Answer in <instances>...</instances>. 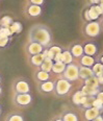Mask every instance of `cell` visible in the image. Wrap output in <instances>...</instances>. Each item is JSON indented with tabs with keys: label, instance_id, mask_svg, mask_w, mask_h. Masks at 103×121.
I'll list each match as a JSON object with an SVG mask.
<instances>
[{
	"label": "cell",
	"instance_id": "ba28073f",
	"mask_svg": "<svg viewBox=\"0 0 103 121\" xmlns=\"http://www.w3.org/2000/svg\"><path fill=\"white\" fill-rule=\"evenodd\" d=\"M45 50V47H43L41 44L37 42H32L29 41V43L26 45V52L28 55H36L39 53H42L43 51Z\"/></svg>",
	"mask_w": 103,
	"mask_h": 121
},
{
	"label": "cell",
	"instance_id": "e575fe53",
	"mask_svg": "<svg viewBox=\"0 0 103 121\" xmlns=\"http://www.w3.org/2000/svg\"><path fill=\"white\" fill-rule=\"evenodd\" d=\"M96 98L103 104V91H99L98 94L96 95Z\"/></svg>",
	"mask_w": 103,
	"mask_h": 121
},
{
	"label": "cell",
	"instance_id": "4dcf8cb0",
	"mask_svg": "<svg viewBox=\"0 0 103 121\" xmlns=\"http://www.w3.org/2000/svg\"><path fill=\"white\" fill-rule=\"evenodd\" d=\"M47 49H48L49 51H51L54 55L55 54H58V53H62V47L56 46V45H50L49 47H47Z\"/></svg>",
	"mask_w": 103,
	"mask_h": 121
},
{
	"label": "cell",
	"instance_id": "9a60e30c",
	"mask_svg": "<svg viewBox=\"0 0 103 121\" xmlns=\"http://www.w3.org/2000/svg\"><path fill=\"white\" fill-rule=\"evenodd\" d=\"M92 76H95L93 73L92 68L90 67H84V66H79V78L81 79H87Z\"/></svg>",
	"mask_w": 103,
	"mask_h": 121
},
{
	"label": "cell",
	"instance_id": "7c38bea8",
	"mask_svg": "<svg viewBox=\"0 0 103 121\" xmlns=\"http://www.w3.org/2000/svg\"><path fill=\"white\" fill-rule=\"evenodd\" d=\"M85 99H87V95H84L81 90L76 91L72 96V101L75 105H77V107H81L84 103Z\"/></svg>",
	"mask_w": 103,
	"mask_h": 121
},
{
	"label": "cell",
	"instance_id": "603a6c76",
	"mask_svg": "<svg viewBox=\"0 0 103 121\" xmlns=\"http://www.w3.org/2000/svg\"><path fill=\"white\" fill-rule=\"evenodd\" d=\"M5 121H25V120L23 114H21L19 112H12L6 116Z\"/></svg>",
	"mask_w": 103,
	"mask_h": 121
},
{
	"label": "cell",
	"instance_id": "30bf717a",
	"mask_svg": "<svg viewBox=\"0 0 103 121\" xmlns=\"http://www.w3.org/2000/svg\"><path fill=\"white\" fill-rule=\"evenodd\" d=\"M103 113V110H100V109H97L95 107H92V108H89V109H84V118L85 120L87 121H91L93 119H95L96 117H98L99 115H101Z\"/></svg>",
	"mask_w": 103,
	"mask_h": 121
},
{
	"label": "cell",
	"instance_id": "b9f144b4",
	"mask_svg": "<svg viewBox=\"0 0 103 121\" xmlns=\"http://www.w3.org/2000/svg\"><path fill=\"white\" fill-rule=\"evenodd\" d=\"M99 4H100V5H102V6H103V0H100V3H99Z\"/></svg>",
	"mask_w": 103,
	"mask_h": 121
},
{
	"label": "cell",
	"instance_id": "1f68e13d",
	"mask_svg": "<svg viewBox=\"0 0 103 121\" xmlns=\"http://www.w3.org/2000/svg\"><path fill=\"white\" fill-rule=\"evenodd\" d=\"M11 41V37L6 38H0V47H5Z\"/></svg>",
	"mask_w": 103,
	"mask_h": 121
},
{
	"label": "cell",
	"instance_id": "52a82bcc",
	"mask_svg": "<svg viewBox=\"0 0 103 121\" xmlns=\"http://www.w3.org/2000/svg\"><path fill=\"white\" fill-rule=\"evenodd\" d=\"M12 90H14V93H18V94H25V93L31 92L29 82L25 78H18L17 80H15Z\"/></svg>",
	"mask_w": 103,
	"mask_h": 121
},
{
	"label": "cell",
	"instance_id": "8d00e7d4",
	"mask_svg": "<svg viewBox=\"0 0 103 121\" xmlns=\"http://www.w3.org/2000/svg\"><path fill=\"white\" fill-rule=\"evenodd\" d=\"M91 121H103V117L101 115H99L98 117H96L95 119H93V120H91Z\"/></svg>",
	"mask_w": 103,
	"mask_h": 121
},
{
	"label": "cell",
	"instance_id": "5bb4252c",
	"mask_svg": "<svg viewBox=\"0 0 103 121\" xmlns=\"http://www.w3.org/2000/svg\"><path fill=\"white\" fill-rule=\"evenodd\" d=\"M71 52L73 57H76V59H79L83 55V46L81 44H73L71 46V48L69 50Z\"/></svg>",
	"mask_w": 103,
	"mask_h": 121
},
{
	"label": "cell",
	"instance_id": "ab89813d",
	"mask_svg": "<svg viewBox=\"0 0 103 121\" xmlns=\"http://www.w3.org/2000/svg\"><path fill=\"white\" fill-rule=\"evenodd\" d=\"M2 92H3V90H2V87H1V86H0V96H1V95H2Z\"/></svg>",
	"mask_w": 103,
	"mask_h": 121
},
{
	"label": "cell",
	"instance_id": "d4e9b609",
	"mask_svg": "<svg viewBox=\"0 0 103 121\" xmlns=\"http://www.w3.org/2000/svg\"><path fill=\"white\" fill-rule=\"evenodd\" d=\"M9 30H11L12 35L14 34H20L22 31V24L19 21H14L12 24L9 26Z\"/></svg>",
	"mask_w": 103,
	"mask_h": 121
},
{
	"label": "cell",
	"instance_id": "f1b7e54d",
	"mask_svg": "<svg viewBox=\"0 0 103 121\" xmlns=\"http://www.w3.org/2000/svg\"><path fill=\"white\" fill-rule=\"evenodd\" d=\"M96 99V96H87V99H85L84 103L81 105L82 109H89V108H92L94 105V101Z\"/></svg>",
	"mask_w": 103,
	"mask_h": 121
},
{
	"label": "cell",
	"instance_id": "277c9868",
	"mask_svg": "<svg viewBox=\"0 0 103 121\" xmlns=\"http://www.w3.org/2000/svg\"><path fill=\"white\" fill-rule=\"evenodd\" d=\"M62 75V78L67 79L70 82H76L79 78V66H77L76 64H73V63L66 65V69Z\"/></svg>",
	"mask_w": 103,
	"mask_h": 121
},
{
	"label": "cell",
	"instance_id": "74e56055",
	"mask_svg": "<svg viewBox=\"0 0 103 121\" xmlns=\"http://www.w3.org/2000/svg\"><path fill=\"white\" fill-rule=\"evenodd\" d=\"M97 78H98V82H99V85H103V74L101 76L97 77Z\"/></svg>",
	"mask_w": 103,
	"mask_h": 121
},
{
	"label": "cell",
	"instance_id": "ee69618b",
	"mask_svg": "<svg viewBox=\"0 0 103 121\" xmlns=\"http://www.w3.org/2000/svg\"><path fill=\"white\" fill-rule=\"evenodd\" d=\"M0 82H1V76H0Z\"/></svg>",
	"mask_w": 103,
	"mask_h": 121
},
{
	"label": "cell",
	"instance_id": "d6986e66",
	"mask_svg": "<svg viewBox=\"0 0 103 121\" xmlns=\"http://www.w3.org/2000/svg\"><path fill=\"white\" fill-rule=\"evenodd\" d=\"M61 117L62 121H79L77 114L72 111H65L61 115Z\"/></svg>",
	"mask_w": 103,
	"mask_h": 121
},
{
	"label": "cell",
	"instance_id": "6da1fadb",
	"mask_svg": "<svg viewBox=\"0 0 103 121\" xmlns=\"http://www.w3.org/2000/svg\"><path fill=\"white\" fill-rule=\"evenodd\" d=\"M29 41L37 42L47 48L51 45L52 32L48 26L44 24H36L29 30Z\"/></svg>",
	"mask_w": 103,
	"mask_h": 121
},
{
	"label": "cell",
	"instance_id": "7402d4cb",
	"mask_svg": "<svg viewBox=\"0 0 103 121\" xmlns=\"http://www.w3.org/2000/svg\"><path fill=\"white\" fill-rule=\"evenodd\" d=\"M73 59H74V57L72 56L71 52H70L69 50H65V51H62L61 53V62H62L65 65L73 63Z\"/></svg>",
	"mask_w": 103,
	"mask_h": 121
},
{
	"label": "cell",
	"instance_id": "836d02e7",
	"mask_svg": "<svg viewBox=\"0 0 103 121\" xmlns=\"http://www.w3.org/2000/svg\"><path fill=\"white\" fill-rule=\"evenodd\" d=\"M93 107L97 108V109H100V110H103V104L99 101V100L97 99V98L95 99V101H94V105H93Z\"/></svg>",
	"mask_w": 103,
	"mask_h": 121
},
{
	"label": "cell",
	"instance_id": "60d3db41",
	"mask_svg": "<svg viewBox=\"0 0 103 121\" xmlns=\"http://www.w3.org/2000/svg\"><path fill=\"white\" fill-rule=\"evenodd\" d=\"M100 25L102 26V28H103V18L101 19V21H100Z\"/></svg>",
	"mask_w": 103,
	"mask_h": 121
},
{
	"label": "cell",
	"instance_id": "d590c367",
	"mask_svg": "<svg viewBox=\"0 0 103 121\" xmlns=\"http://www.w3.org/2000/svg\"><path fill=\"white\" fill-rule=\"evenodd\" d=\"M89 1L92 3V5H98L100 3V0H89Z\"/></svg>",
	"mask_w": 103,
	"mask_h": 121
},
{
	"label": "cell",
	"instance_id": "f546056e",
	"mask_svg": "<svg viewBox=\"0 0 103 121\" xmlns=\"http://www.w3.org/2000/svg\"><path fill=\"white\" fill-rule=\"evenodd\" d=\"M12 32L9 30V27H0V38L12 37Z\"/></svg>",
	"mask_w": 103,
	"mask_h": 121
},
{
	"label": "cell",
	"instance_id": "2e32d148",
	"mask_svg": "<svg viewBox=\"0 0 103 121\" xmlns=\"http://www.w3.org/2000/svg\"><path fill=\"white\" fill-rule=\"evenodd\" d=\"M49 78H50L49 73L43 71V70H41V69L37 70L36 73H34V79H36L39 84L44 82H47V80H49Z\"/></svg>",
	"mask_w": 103,
	"mask_h": 121
},
{
	"label": "cell",
	"instance_id": "7a4b0ae2",
	"mask_svg": "<svg viewBox=\"0 0 103 121\" xmlns=\"http://www.w3.org/2000/svg\"><path fill=\"white\" fill-rule=\"evenodd\" d=\"M72 89V84L65 78H59L54 82L53 93L57 97H65L70 93Z\"/></svg>",
	"mask_w": 103,
	"mask_h": 121
},
{
	"label": "cell",
	"instance_id": "e0dca14e",
	"mask_svg": "<svg viewBox=\"0 0 103 121\" xmlns=\"http://www.w3.org/2000/svg\"><path fill=\"white\" fill-rule=\"evenodd\" d=\"M80 60V66H84V67H90L92 68L95 64V59L93 56H90V55H87V54H83L81 57H79Z\"/></svg>",
	"mask_w": 103,
	"mask_h": 121
},
{
	"label": "cell",
	"instance_id": "ac0fdd59",
	"mask_svg": "<svg viewBox=\"0 0 103 121\" xmlns=\"http://www.w3.org/2000/svg\"><path fill=\"white\" fill-rule=\"evenodd\" d=\"M44 60H45V57H44L43 52L42 53H39V54H36V55H31L30 56V64L33 67L40 68L42 65V63L44 62Z\"/></svg>",
	"mask_w": 103,
	"mask_h": 121
},
{
	"label": "cell",
	"instance_id": "d6a6232c",
	"mask_svg": "<svg viewBox=\"0 0 103 121\" xmlns=\"http://www.w3.org/2000/svg\"><path fill=\"white\" fill-rule=\"evenodd\" d=\"M45 0H28V3L30 4H36V5H40L42 6L44 4Z\"/></svg>",
	"mask_w": 103,
	"mask_h": 121
},
{
	"label": "cell",
	"instance_id": "3957f363",
	"mask_svg": "<svg viewBox=\"0 0 103 121\" xmlns=\"http://www.w3.org/2000/svg\"><path fill=\"white\" fill-rule=\"evenodd\" d=\"M32 100H33V98H32V95L30 93H25V94L14 93V96H12L14 104L18 108H21V109L28 108L32 103Z\"/></svg>",
	"mask_w": 103,
	"mask_h": 121
},
{
	"label": "cell",
	"instance_id": "ffe728a7",
	"mask_svg": "<svg viewBox=\"0 0 103 121\" xmlns=\"http://www.w3.org/2000/svg\"><path fill=\"white\" fill-rule=\"evenodd\" d=\"M81 91L83 92L84 95L87 96H96L98 94V92L100 91V87L96 88V87H89V86H83Z\"/></svg>",
	"mask_w": 103,
	"mask_h": 121
},
{
	"label": "cell",
	"instance_id": "4316f807",
	"mask_svg": "<svg viewBox=\"0 0 103 121\" xmlns=\"http://www.w3.org/2000/svg\"><path fill=\"white\" fill-rule=\"evenodd\" d=\"M93 73L96 77H99L103 74V65L101 63H97V64H94V66L92 68Z\"/></svg>",
	"mask_w": 103,
	"mask_h": 121
},
{
	"label": "cell",
	"instance_id": "4fadbf2b",
	"mask_svg": "<svg viewBox=\"0 0 103 121\" xmlns=\"http://www.w3.org/2000/svg\"><path fill=\"white\" fill-rule=\"evenodd\" d=\"M39 91L42 93H53L54 91V82L51 80L41 82L39 85Z\"/></svg>",
	"mask_w": 103,
	"mask_h": 121
},
{
	"label": "cell",
	"instance_id": "9c48e42d",
	"mask_svg": "<svg viewBox=\"0 0 103 121\" xmlns=\"http://www.w3.org/2000/svg\"><path fill=\"white\" fill-rule=\"evenodd\" d=\"M26 14L30 18H37V17L41 16L43 13V9L40 5H36V4H30L28 3L26 6Z\"/></svg>",
	"mask_w": 103,
	"mask_h": 121
},
{
	"label": "cell",
	"instance_id": "cb8c5ba5",
	"mask_svg": "<svg viewBox=\"0 0 103 121\" xmlns=\"http://www.w3.org/2000/svg\"><path fill=\"white\" fill-rule=\"evenodd\" d=\"M52 66H53V60H49V59H45L44 62L42 63L41 67H40V69L43 70V71L45 72H50L52 69Z\"/></svg>",
	"mask_w": 103,
	"mask_h": 121
},
{
	"label": "cell",
	"instance_id": "8fae6325",
	"mask_svg": "<svg viewBox=\"0 0 103 121\" xmlns=\"http://www.w3.org/2000/svg\"><path fill=\"white\" fill-rule=\"evenodd\" d=\"M98 45L95 42H87L83 45V53L90 56H93L97 53Z\"/></svg>",
	"mask_w": 103,
	"mask_h": 121
},
{
	"label": "cell",
	"instance_id": "f35d334b",
	"mask_svg": "<svg viewBox=\"0 0 103 121\" xmlns=\"http://www.w3.org/2000/svg\"><path fill=\"white\" fill-rule=\"evenodd\" d=\"M51 121H62V119L61 116H56V117H54Z\"/></svg>",
	"mask_w": 103,
	"mask_h": 121
},
{
	"label": "cell",
	"instance_id": "484cf974",
	"mask_svg": "<svg viewBox=\"0 0 103 121\" xmlns=\"http://www.w3.org/2000/svg\"><path fill=\"white\" fill-rule=\"evenodd\" d=\"M14 22V19L11 16H3L0 19V27H9Z\"/></svg>",
	"mask_w": 103,
	"mask_h": 121
},
{
	"label": "cell",
	"instance_id": "8992f818",
	"mask_svg": "<svg viewBox=\"0 0 103 121\" xmlns=\"http://www.w3.org/2000/svg\"><path fill=\"white\" fill-rule=\"evenodd\" d=\"M101 15H103V12L99 5H91L83 13V17L87 22L96 21L97 19H99V17Z\"/></svg>",
	"mask_w": 103,
	"mask_h": 121
},
{
	"label": "cell",
	"instance_id": "83f0119b",
	"mask_svg": "<svg viewBox=\"0 0 103 121\" xmlns=\"http://www.w3.org/2000/svg\"><path fill=\"white\" fill-rule=\"evenodd\" d=\"M84 86H89V87H96V88L100 87L99 82H98V78L96 76H92V77H90V78L84 79Z\"/></svg>",
	"mask_w": 103,
	"mask_h": 121
},
{
	"label": "cell",
	"instance_id": "7bdbcfd3",
	"mask_svg": "<svg viewBox=\"0 0 103 121\" xmlns=\"http://www.w3.org/2000/svg\"><path fill=\"white\" fill-rule=\"evenodd\" d=\"M1 113H2V108H1V105H0V116H1Z\"/></svg>",
	"mask_w": 103,
	"mask_h": 121
},
{
	"label": "cell",
	"instance_id": "44dd1931",
	"mask_svg": "<svg viewBox=\"0 0 103 121\" xmlns=\"http://www.w3.org/2000/svg\"><path fill=\"white\" fill-rule=\"evenodd\" d=\"M65 69H66V65L62 62H53V66H52L51 71L54 74H62Z\"/></svg>",
	"mask_w": 103,
	"mask_h": 121
},
{
	"label": "cell",
	"instance_id": "5b68a950",
	"mask_svg": "<svg viewBox=\"0 0 103 121\" xmlns=\"http://www.w3.org/2000/svg\"><path fill=\"white\" fill-rule=\"evenodd\" d=\"M83 34L87 37L90 38H95L98 37L101 32V25L100 22L98 21H91V22H87L83 26Z\"/></svg>",
	"mask_w": 103,
	"mask_h": 121
}]
</instances>
